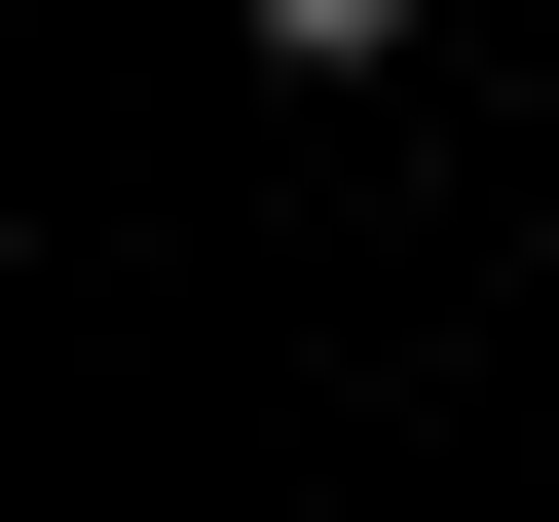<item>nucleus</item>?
Listing matches in <instances>:
<instances>
[{"label":"nucleus","instance_id":"nucleus-1","mask_svg":"<svg viewBox=\"0 0 559 522\" xmlns=\"http://www.w3.org/2000/svg\"><path fill=\"white\" fill-rule=\"evenodd\" d=\"M224 38H261V75H373V38H411V0H224Z\"/></svg>","mask_w":559,"mask_h":522}]
</instances>
